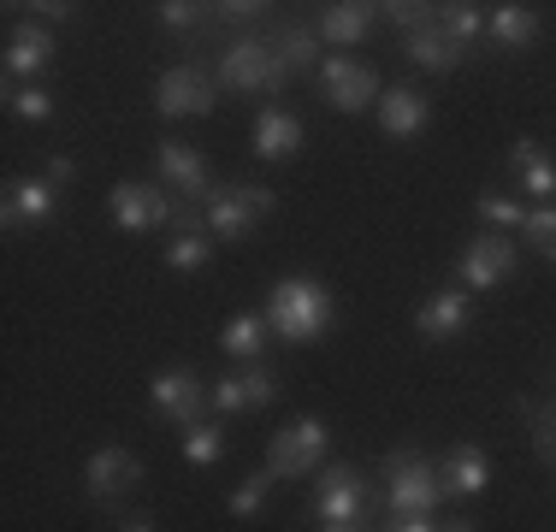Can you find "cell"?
Masks as SVG:
<instances>
[{"label":"cell","mask_w":556,"mask_h":532,"mask_svg":"<svg viewBox=\"0 0 556 532\" xmlns=\"http://www.w3.org/2000/svg\"><path fill=\"white\" fill-rule=\"evenodd\" d=\"M72 160H65V154H48V183H72Z\"/></svg>","instance_id":"cell-38"},{"label":"cell","mask_w":556,"mask_h":532,"mask_svg":"<svg viewBox=\"0 0 556 532\" xmlns=\"http://www.w3.org/2000/svg\"><path fill=\"white\" fill-rule=\"evenodd\" d=\"M12 113H18V118H36V125H42V118L54 113V101H48L42 89H12Z\"/></svg>","instance_id":"cell-33"},{"label":"cell","mask_w":556,"mask_h":532,"mask_svg":"<svg viewBox=\"0 0 556 532\" xmlns=\"http://www.w3.org/2000/svg\"><path fill=\"white\" fill-rule=\"evenodd\" d=\"M386 532H444V527H427V515H408V521H396Z\"/></svg>","instance_id":"cell-39"},{"label":"cell","mask_w":556,"mask_h":532,"mask_svg":"<svg viewBox=\"0 0 556 532\" xmlns=\"http://www.w3.org/2000/svg\"><path fill=\"white\" fill-rule=\"evenodd\" d=\"M267 326L278 331L285 343H314L332 331V290L320 284V278H278L273 296H267Z\"/></svg>","instance_id":"cell-1"},{"label":"cell","mask_w":556,"mask_h":532,"mask_svg":"<svg viewBox=\"0 0 556 532\" xmlns=\"http://www.w3.org/2000/svg\"><path fill=\"white\" fill-rule=\"evenodd\" d=\"M273 207H278V195L267 190V183H225V190L207 195V225H214L225 243H243Z\"/></svg>","instance_id":"cell-3"},{"label":"cell","mask_w":556,"mask_h":532,"mask_svg":"<svg viewBox=\"0 0 556 532\" xmlns=\"http://www.w3.org/2000/svg\"><path fill=\"white\" fill-rule=\"evenodd\" d=\"M444 532H473V521H450Z\"/></svg>","instance_id":"cell-40"},{"label":"cell","mask_w":556,"mask_h":532,"mask_svg":"<svg viewBox=\"0 0 556 532\" xmlns=\"http://www.w3.org/2000/svg\"><path fill=\"white\" fill-rule=\"evenodd\" d=\"M261 12H267L261 0H225V7H219V18H225V24H255Z\"/></svg>","instance_id":"cell-36"},{"label":"cell","mask_w":556,"mask_h":532,"mask_svg":"<svg viewBox=\"0 0 556 532\" xmlns=\"http://www.w3.org/2000/svg\"><path fill=\"white\" fill-rule=\"evenodd\" d=\"M267 491H273V473H255V479H243V485L231 491V515H237V521H249V515H255L261 503H267Z\"/></svg>","instance_id":"cell-31"},{"label":"cell","mask_w":556,"mask_h":532,"mask_svg":"<svg viewBox=\"0 0 556 532\" xmlns=\"http://www.w3.org/2000/svg\"><path fill=\"white\" fill-rule=\"evenodd\" d=\"M142 479V461L130 456V449H96L84 468V485L96 491V497H118V491H130Z\"/></svg>","instance_id":"cell-14"},{"label":"cell","mask_w":556,"mask_h":532,"mask_svg":"<svg viewBox=\"0 0 556 532\" xmlns=\"http://www.w3.org/2000/svg\"><path fill=\"white\" fill-rule=\"evenodd\" d=\"M273 396H278V379H273V367H261V362L214 384V408H219V415H249V408H267Z\"/></svg>","instance_id":"cell-12"},{"label":"cell","mask_w":556,"mask_h":532,"mask_svg":"<svg viewBox=\"0 0 556 532\" xmlns=\"http://www.w3.org/2000/svg\"><path fill=\"white\" fill-rule=\"evenodd\" d=\"M439 479H444V491H456V497H480V491L492 485V461H485L473 444H462L439 461Z\"/></svg>","instance_id":"cell-17"},{"label":"cell","mask_w":556,"mask_h":532,"mask_svg":"<svg viewBox=\"0 0 556 532\" xmlns=\"http://www.w3.org/2000/svg\"><path fill=\"white\" fill-rule=\"evenodd\" d=\"M273 53L285 60V72H308L314 60H320V42H314V30L308 24H278V30L267 36Z\"/></svg>","instance_id":"cell-23"},{"label":"cell","mask_w":556,"mask_h":532,"mask_svg":"<svg viewBox=\"0 0 556 532\" xmlns=\"http://www.w3.org/2000/svg\"><path fill=\"white\" fill-rule=\"evenodd\" d=\"M7 219H54V190L48 183H7Z\"/></svg>","instance_id":"cell-26"},{"label":"cell","mask_w":556,"mask_h":532,"mask_svg":"<svg viewBox=\"0 0 556 532\" xmlns=\"http://www.w3.org/2000/svg\"><path fill=\"white\" fill-rule=\"evenodd\" d=\"M172 195L161 183H118L113 190V219L125 225V231H149V225H166L172 219Z\"/></svg>","instance_id":"cell-11"},{"label":"cell","mask_w":556,"mask_h":532,"mask_svg":"<svg viewBox=\"0 0 556 532\" xmlns=\"http://www.w3.org/2000/svg\"><path fill=\"white\" fill-rule=\"evenodd\" d=\"M195 18H202V7H190V0H166V7H161V24H166V30H190Z\"/></svg>","instance_id":"cell-35"},{"label":"cell","mask_w":556,"mask_h":532,"mask_svg":"<svg viewBox=\"0 0 556 532\" xmlns=\"http://www.w3.org/2000/svg\"><path fill=\"white\" fill-rule=\"evenodd\" d=\"M219 343H225V355H237V362H255L261 343H267V319H261V314H237V319H225Z\"/></svg>","instance_id":"cell-24"},{"label":"cell","mask_w":556,"mask_h":532,"mask_svg":"<svg viewBox=\"0 0 556 532\" xmlns=\"http://www.w3.org/2000/svg\"><path fill=\"white\" fill-rule=\"evenodd\" d=\"M533 438H539V456L556 461V408H533Z\"/></svg>","instance_id":"cell-34"},{"label":"cell","mask_w":556,"mask_h":532,"mask_svg":"<svg viewBox=\"0 0 556 532\" xmlns=\"http://www.w3.org/2000/svg\"><path fill=\"white\" fill-rule=\"evenodd\" d=\"M172 219H178V231H202V207H190V202L172 207Z\"/></svg>","instance_id":"cell-37"},{"label":"cell","mask_w":556,"mask_h":532,"mask_svg":"<svg viewBox=\"0 0 556 532\" xmlns=\"http://www.w3.org/2000/svg\"><path fill=\"white\" fill-rule=\"evenodd\" d=\"M207 255H214V249H207L202 231H178V237L166 243V266H172V273H202Z\"/></svg>","instance_id":"cell-27"},{"label":"cell","mask_w":556,"mask_h":532,"mask_svg":"<svg viewBox=\"0 0 556 532\" xmlns=\"http://www.w3.org/2000/svg\"><path fill=\"white\" fill-rule=\"evenodd\" d=\"M403 48H408V60L420 65V72H450V65L462 60L468 48H456L450 36L439 30V24H427V30H415V36H403Z\"/></svg>","instance_id":"cell-22"},{"label":"cell","mask_w":556,"mask_h":532,"mask_svg":"<svg viewBox=\"0 0 556 532\" xmlns=\"http://www.w3.org/2000/svg\"><path fill=\"white\" fill-rule=\"evenodd\" d=\"M485 24H492V36H497L503 48H527L539 36V12L533 7H497Z\"/></svg>","instance_id":"cell-25"},{"label":"cell","mask_w":556,"mask_h":532,"mask_svg":"<svg viewBox=\"0 0 556 532\" xmlns=\"http://www.w3.org/2000/svg\"><path fill=\"white\" fill-rule=\"evenodd\" d=\"M125 532H154L149 521H125Z\"/></svg>","instance_id":"cell-41"},{"label":"cell","mask_w":556,"mask_h":532,"mask_svg":"<svg viewBox=\"0 0 556 532\" xmlns=\"http://www.w3.org/2000/svg\"><path fill=\"white\" fill-rule=\"evenodd\" d=\"M432 118V101L415 96V89H386L379 96V125L391 130V137H420Z\"/></svg>","instance_id":"cell-18"},{"label":"cell","mask_w":556,"mask_h":532,"mask_svg":"<svg viewBox=\"0 0 556 532\" xmlns=\"http://www.w3.org/2000/svg\"><path fill=\"white\" fill-rule=\"evenodd\" d=\"M184 456H190L195 468L219 461L225 456V432H219V426H184Z\"/></svg>","instance_id":"cell-29"},{"label":"cell","mask_w":556,"mask_h":532,"mask_svg":"<svg viewBox=\"0 0 556 532\" xmlns=\"http://www.w3.org/2000/svg\"><path fill=\"white\" fill-rule=\"evenodd\" d=\"M326 532H355V527H326Z\"/></svg>","instance_id":"cell-42"},{"label":"cell","mask_w":556,"mask_h":532,"mask_svg":"<svg viewBox=\"0 0 556 532\" xmlns=\"http://www.w3.org/2000/svg\"><path fill=\"white\" fill-rule=\"evenodd\" d=\"M320 84H326V96H332L338 113H362L367 101L386 96L374 65H362V60H320Z\"/></svg>","instance_id":"cell-8"},{"label":"cell","mask_w":556,"mask_h":532,"mask_svg":"<svg viewBox=\"0 0 556 532\" xmlns=\"http://www.w3.org/2000/svg\"><path fill=\"white\" fill-rule=\"evenodd\" d=\"M480 219H492V225H527V207L509 202L503 190H485L480 195Z\"/></svg>","instance_id":"cell-32"},{"label":"cell","mask_w":556,"mask_h":532,"mask_svg":"<svg viewBox=\"0 0 556 532\" xmlns=\"http://www.w3.org/2000/svg\"><path fill=\"white\" fill-rule=\"evenodd\" d=\"M326 456V420H290L285 432H273V449H267V473L273 479H302L314 473Z\"/></svg>","instance_id":"cell-5"},{"label":"cell","mask_w":556,"mask_h":532,"mask_svg":"<svg viewBox=\"0 0 556 532\" xmlns=\"http://www.w3.org/2000/svg\"><path fill=\"white\" fill-rule=\"evenodd\" d=\"M386 503H391V515L396 521H408V515H432L439 509V497H444V479L432 461H420V456H408V449H391L386 456Z\"/></svg>","instance_id":"cell-2"},{"label":"cell","mask_w":556,"mask_h":532,"mask_svg":"<svg viewBox=\"0 0 556 532\" xmlns=\"http://www.w3.org/2000/svg\"><path fill=\"white\" fill-rule=\"evenodd\" d=\"M314 515L326 527H355L367 515V491H362V473L355 468H326L320 473V491H314Z\"/></svg>","instance_id":"cell-6"},{"label":"cell","mask_w":556,"mask_h":532,"mask_svg":"<svg viewBox=\"0 0 556 532\" xmlns=\"http://www.w3.org/2000/svg\"><path fill=\"white\" fill-rule=\"evenodd\" d=\"M219 77H225V89H285V60L273 53V42H261V36H243V42H231L225 48V60H219Z\"/></svg>","instance_id":"cell-4"},{"label":"cell","mask_w":556,"mask_h":532,"mask_svg":"<svg viewBox=\"0 0 556 532\" xmlns=\"http://www.w3.org/2000/svg\"><path fill=\"white\" fill-rule=\"evenodd\" d=\"M154 106H161L166 118H178V113L202 118V113H214V84H207L195 65H172L161 84H154Z\"/></svg>","instance_id":"cell-9"},{"label":"cell","mask_w":556,"mask_h":532,"mask_svg":"<svg viewBox=\"0 0 556 532\" xmlns=\"http://www.w3.org/2000/svg\"><path fill=\"white\" fill-rule=\"evenodd\" d=\"M149 403L161 408L166 420H178V426H202V379H195L190 367H161L154 372V384H149Z\"/></svg>","instance_id":"cell-7"},{"label":"cell","mask_w":556,"mask_h":532,"mask_svg":"<svg viewBox=\"0 0 556 532\" xmlns=\"http://www.w3.org/2000/svg\"><path fill=\"white\" fill-rule=\"evenodd\" d=\"M509 273H515V249H509L503 231H485V237H473V243L462 249V284L468 290H492Z\"/></svg>","instance_id":"cell-10"},{"label":"cell","mask_w":556,"mask_h":532,"mask_svg":"<svg viewBox=\"0 0 556 532\" xmlns=\"http://www.w3.org/2000/svg\"><path fill=\"white\" fill-rule=\"evenodd\" d=\"M7 65L18 77H42L48 65H54V36H48L42 24H12L7 30Z\"/></svg>","instance_id":"cell-15"},{"label":"cell","mask_w":556,"mask_h":532,"mask_svg":"<svg viewBox=\"0 0 556 532\" xmlns=\"http://www.w3.org/2000/svg\"><path fill=\"white\" fill-rule=\"evenodd\" d=\"M515 166H521V178H527V195H539V202H551L556 195V160L551 149L539 137H515Z\"/></svg>","instance_id":"cell-19"},{"label":"cell","mask_w":556,"mask_h":532,"mask_svg":"<svg viewBox=\"0 0 556 532\" xmlns=\"http://www.w3.org/2000/svg\"><path fill=\"white\" fill-rule=\"evenodd\" d=\"M161 178L172 183V190L190 202V195H207V160L190 149V142H161Z\"/></svg>","instance_id":"cell-16"},{"label":"cell","mask_w":556,"mask_h":532,"mask_svg":"<svg viewBox=\"0 0 556 532\" xmlns=\"http://www.w3.org/2000/svg\"><path fill=\"white\" fill-rule=\"evenodd\" d=\"M468 296L462 290H432L427 302H420V314H415V326H420V338H432V343H444V338H462L468 331Z\"/></svg>","instance_id":"cell-13"},{"label":"cell","mask_w":556,"mask_h":532,"mask_svg":"<svg viewBox=\"0 0 556 532\" xmlns=\"http://www.w3.org/2000/svg\"><path fill=\"white\" fill-rule=\"evenodd\" d=\"M374 18H379V7H362V0H338V7H326L320 12V36L326 42H362L367 30H374Z\"/></svg>","instance_id":"cell-21"},{"label":"cell","mask_w":556,"mask_h":532,"mask_svg":"<svg viewBox=\"0 0 556 532\" xmlns=\"http://www.w3.org/2000/svg\"><path fill=\"white\" fill-rule=\"evenodd\" d=\"M521 231H527V243H533L539 255L556 261V207H527V225H521Z\"/></svg>","instance_id":"cell-30"},{"label":"cell","mask_w":556,"mask_h":532,"mask_svg":"<svg viewBox=\"0 0 556 532\" xmlns=\"http://www.w3.org/2000/svg\"><path fill=\"white\" fill-rule=\"evenodd\" d=\"M439 30H444L456 48H468L473 36L485 30V12H480V7H468V0H462V7H439Z\"/></svg>","instance_id":"cell-28"},{"label":"cell","mask_w":556,"mask_h":532,"mask_svg":"<svg viewBox=\"0 0 556 532\" xmlns=\"http://www.w3.org/2000/svg\"><path fill=\"white\" fill-rule=\"evenodd\" d=\"M302 149V125L290 113H278V106H267V113L255 118V154L261 160H290Z\"/></svg>","instance_id":"cell-20"}]
</instances>
